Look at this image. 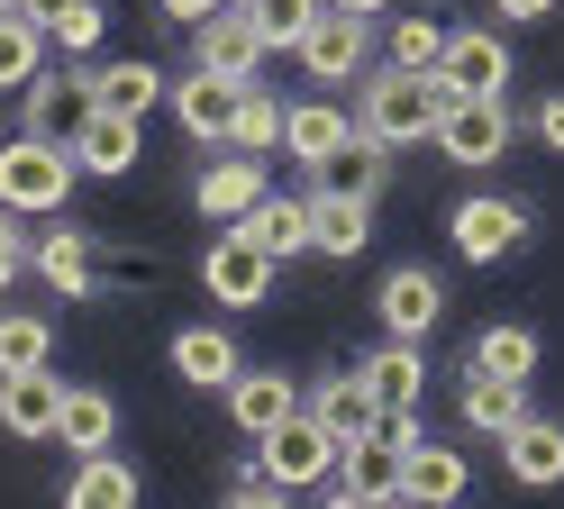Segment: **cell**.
Segmentation results:
<instances>
[{
  "mask_svg": "<svg viewBox=\"0 0 564 509\" xmlns=\"http://www.w3.org/2000/svg\"><path fill=\"white\" fill-rule=\"evenodd\" d=\"M474 491V464L465 455H455V446H437V436H419V446H410V483H401V500H465Z\"/></svg>",
  "mask_w": 564,
  "mask_h": 509,
  "instance_id": "cell-26",
  "label": "cell"
},
{
  "mask_svg": "<svg viewBox=\"0 0 564 509\" xmlns=\"http://www.w3.org/2000/svg\"><path fill=\"white\" fill-rule=\"evenodd\" d=\"M474 364H482V373L528 382V373H538V327H482V337H474Z\"/></svg>",
  "mask_w": 564,
  "mask_h": 509,
  "instance_id": "cell-34",
  "label": "cell"
},
{
  "mask_svg": "<svg viewBox=\"0 0 564 509\" xmlns=\"http://www.w3.org/2000/svg\"><path fill=\"white\" fill-rule=\"evenodd\" d=\"M246 19L264 28V46H273V55H292V46H301V28L319 19V0H246Z\"/></svg>",
  "mask_w": 564,
  "mask_h": 509,
  "instance_id": "cell-36",
  "label": "cell"
},
{
  "mask_svg": "<svg viewBox=\"0 0 564 509\" xmlns=\"http://www.w3.org/2000/svg\"><path fill=\"white\" fill-rule=\"evenodd\" d=\"M209 10H228V0H164V19H173V28H200Z\"/></svg>",
  "mask_w": 564,
  "mask_h": 509,
  "instance_id": "cell-41",
  "label": "cell"
},
{
  "mask_svg": "<svg viewBox=\"0 0 564 509\" xmlns=\"http://www.w3.org/2000/svg\"><path fill=\"white\" fill-rule=\"evenodd\" d=\"M137 155H147V145H137V119H128V109H91V128L74 137V164H83V173H110V182H119Z\"/></svg>",
  "mask_w": 564,
  "mask_h": 509,
  "instance_id": "cell-27",
  "label": "cell"
},
{
  "mask_svg": "<svg viewBox=\"0 0 564 509\" xmlns=\"http://www.w3.org/2000/svg\"><path fill=\"white\" fill-rule=\"evenodd\" d=\"M437 55H446V28H437L429 10L392 28V64H410V73H437Z\"/></svg>",
  "mask_w": 564,
  "mask_h": 509,
  "instance_id": "cell-37",
  "label": "cell"
},
{
  "mask_svg": "<svg viewBox=\"0 0 564 509\" xmlns=\"http://www.w3.org/2000/svg\"><path fill=\"white\" fill-rule=\"evenodd\" d=\"M455 91L437 83V73H410V64H382L365 73V109H356V128L382 137V145H419V137H437V109Z\"/></svg>",
  "mask_w": 564,
  "mask_h": 509,
  "instance_id": "cell-1",
  "label": "cell"
},
{
  "mask_svg": "<svg viewBox=\"0 0 564 509\" xmlns=\"http://www.w3.org/2000/svg\"><path fill=\"white\" fill-rule=\"evenodd\" d=\"M74 145H55L37 128H19L10 145H0V201H10L19 218H64V201H74Z\"/></svg>",
  "mask_w": 564,
  "mask_h": 509,
  "instance_id": "cell-2",
  "label": "cell"
},
{
  "mask_svg": "<svg viewBox=\"0 0 564 509\" xmlns=\"http://www.w3.org/2000/svg\"><path fill=\"white\" fill-rule=\"evenodd\" d=\"M173 373H183L192 391H228L246 373V355H237L228 327H183V337H173Z\"/></svg>",
  "mask_w": 564,
  "mask_h": 509,
  "instance_id": "cell-24",
  "label": "cell"
},
{
  "mask_svg": "<svg viewBox=\"0 0 564 509\" xmlns=\"http://www.w3.org/2000/svg\"><path fill=\"white\" fill-rule=\"evenodd\" d=\"M164 100H173V119H183V137H192V145H228V137H237V100H246V83H237V73L192 64Z\"/></svg>",
  "mask_w": 564,
  "mask_h": 509,
  "instance_id": "cell-8",
  "label": "cell"
},
{
  "mask_svg": "<svg viewBox=\"0 0 564 509\" xmlns=\"http://www.w3.org/2000/svg\"><path fill=\"white\" fill-rule=\"evenodd\" d=\"M91 91H100V109H128V119H147V109H155L173 83H164L147 55H119V64H91Z\"/></svg>",
  "mask_w": 564,
  "mask_h": 509,
  "instance_id": "cell-29",
  "label": "cell"
},
{
  "mask_svg": "<svg viewBox=\"0 0 564 509\" xmlns=\"http://www.w3.org/2000/svg\"><path fill=\"white\" fill-rule=\"evenodd\" d=\"M19 273H28V228H19V209L0 201V291H10Z\"/></svg>",
  "mask_w": 564,
  "mask_h": 509,
  "instance_id": "cell-39",
  "label": "cell"
},
{
  "mask_svg": "<svg viewBox=\"0 0 564 509\" xmlns=\"http://www.w3.org/2000/svg\"><path fill=\"white\" fill-rule=\"evenodd\" d=\"M91 109H100L91 64H83V73H37V83H28V128L55 137V145H74V137L91 128Z\"/></svg>",
  "mask_w": 564,
  "mask_h": 509,
  "instance_id": "cell-11",
  "label": "cell"
},
{
  "mask_svg": "<svg viewBox=\"0 0 564 509\" xmlns=\"http://www.w3.org/2000/svg\"><path fill=\"white\" fill-rule=\"evenodd\" d=\"M37 364H55V318L0 310V373H37Z\"/></svg>",
  "mask_w": 564,
  "mask_h": 509,
  "instance_id": "cell-33",
  "label": "cell"
},
{
  "mask_svg": "<svg viewBox=\"0 0 564 509\" xmlns=\"http://www.w3.org/2000/svg\"><path fill=\"white\" fill-rule=\"evenodd\" d=\"M328 10H356V19H373V10H392V0H328Z\"/></svg>",
  "mask_w": 564,
  "mask_h": 509,
  "instance_id": "cell-44",
  "label": "cell"
},
{
  "mask_svg": "<svg viewBox=\"0 0 564 509\" xmlns=\"http://www.w3.org/2000/svg\"><path fill=\"white\" fill-rule=\"evenodd\" d=\"M292 410H301V382H292V373H237V382H228V419H237L246 446H256V436H273Z\"/></svg>",
  "mask_w": 564,
  "mask_h": 509,
  "instance_id": "cell-19",
  "label": "cell"
},
{
  "mask_svg": "<svg viewBox=\"0 0 564 509\" xmlns=\"http://www.w3.org/2000/svg\"><path fill=\"white\" fill-rule=\"evenodd\" d=\"M264 192H273V182H264V155H219V164H200V182H192L200 218H219V228H228V218H246Z\"/></svg>",
  "mask_w": 564,
  "mask_h": 509,
  "instance_id": "cell-16",
  "label": "cell"
},
{
  "mask_svg": "<svg viewBox=\"0 0 564 509\" xmlns=\"http://www.w3.org/2000/svg\"><path fill=\"white\" fill-rule=\"evenodd\" d=\"M310 410L337 427V446H356V436H382V419H392V410H382V391H373L365 373H328L319 391H310Z\"/></svg>",
  "mask_w": 564,
  "mask_h": 509,
  "instance_id": "cell-20",
  "label": "cell"
},
{
  "mask_svg": "<svg viewBox=\"0 0 564 509\" xmlns=\"http://www.w3.org/2000/svg\"><path fill=\"white\" fill-rule=\"evenodd\" d=\"M19 10H28V19H37V28H55V10H64V0H19Z\"/></svg>",
  "mask_w": 564,
  "mask_h": 509,
  "instance_id": "cell-43",
  "label": "cell"
},
{
  "mask_svg": "<svg viewBox=\"0 0 564 509\" xmlns=\"http://www.w3.org/2000/svg\"><path fill=\"white\" fill-rule=\"evenodd\" d=\"M110 436H119V400L91 391V382H64V400H55V436H46V446H64V455H100Z\"/></svg>",
  "mask_w": 564,
  "mask_h": 509,
  "instance_id": "cell-17",
  "label": "cell"
},
{
  "mask_svg": "<svg viewBox=\"0 0 564 509\" xmlns=\"http://www.w3.org/2000/svg\"><path fill=\"white\" fill-rule=\"evenodd\" d=\"M200 291H209V301H228V310H264L273 301V254L256 237L219 228V237L200 246Z\"/></svg>",
  "mask_w": 564,
  "mask_h": 509,
  "instance_id": "cell-5",
  "label": "cell"
},
{
  "mask_svg": "<svg viewBox=\"0 0 564 509\" xmlns=\"http://www.w3.org/2000/svg\"><path fill=\"white\" fill-rule=\"evenodd\" d=\"M401 483H410V455L392 436H356V446H337V473L319 491L346 500V509H382V500H401Z\"/></svg>",
  "mask_w": 564,
  "mask_h": 509,
  "instance_id": "cell-7",
  "label": "cell"
},
{
  "mask_svg": "<svg viewBox=\"0 0 564 509\" xmlns=\"http://www.w3.org/2000/svg\"><path fill=\"white\" fill-rule=\"evenodd\" d=\"M538 137L555 145V155H564V91H555V100H538Z\"/></svg>",
  "mask_w": 564,
  "mask_h": 509,
  "instance_id": "cell-40",
  "label": "cell"
},
{
  "mask_svg": "<svg viewBox=\"0 0 564 509\" xmlns=\"http://www.w3.org/2000/svg\"><path fill=\"white\" fill-rule=\"evenodd\" d=\"M346 137H356V128H346L337 100H292V119H282V155H292V164H319V155H337Z\"/></svg>",
  "mask_w": 564,
  "mask_h": 509,
  "instance_id": "cell-28",
  "label": "cell"
},
{
  "mask_svg": "<svg viewBox=\"0 0 564 509\" xmlns=\"http://www.w3.org/2000/svg\"><path fill=\"white\" fill-rule=\"evenodd\" d=\"M301 73H310V83H356V73L373 64V19H356V10H328V0H319V19H310L301 28Z\"/></svg>",
  "mask_w": 564,
  "mask_h": 509,
  "instance_id": "cell-6",
  "label": "cell"
},
{
  "mask_svg": "<svg viewBox=\"0 0 564 509\" xmlns=\"http://www.w3.org/2000/svg\"><path fill=\"white\" fill-rule=\"evenodd\" d=\"M373 246V201H346V192H310V254H365Z\"/></svg>",
  "mask_w": 564,
  "mask_h": 509,
  "instance_id": "cell-23",
  "label": "cell"
},
{
  "mask_svg": "<svg viewBox=\"0 0 564 509\" xmlns=\"http://www.w3.org/2000/svg\"><path fill=\"white\" fill-rule=\"evenodd\" d=\"M282 119H292V109H282L264 83H246V100H237V155H264V145H282Z\"/></svg>",
  "mask_w": 564,
  "mask_h": 509,
  "instance_id": "cell-35",
  "label": "cell"
},
{
  "mask_svg": "<svg viewBox=\"0 0 564 509\" xmlns=\"http://www.w3.org/2000/svg\"><path fill=\"white\" fill-rule=\"evenodd\" d=\"M382 173H392V145L356 128V137L337 145V155H319V164H310V192H346V201H373V192H382Z\"/></svg>",
  "mask_w": 564,
  "mask_h": 509,
  "instance_id": "cell-18",
  "label": "cell"
},
{
  "mask_svg": "<svg viewBox=\"0 0 564 509\" xmlns=\"http://www.w3.org/2000/svg\"><path fill=\"white\" fill-rule=\"evenodd\" d=\"M501 464H510V483H528V491H555L564 483V419H538V410H519L501 436Z\"/></svg>",
  "mask_w": 564,
  "mask_h": 509,
  "instance_id": "cell-10",
  "label": "cell"
},
{
  "mask_svg": "<svg viewBox=\"0 0 564 509\" xmlns=\"http://www.w3.org/2000/svg\"><path fill=\"white\" fill-rule=\"evenodd\" d=\"M192 36H200V64H209V73H237V83H256V73H264V55H273V46H264V28L246 19V0L209 10Z\"/></svg>",
  "mask_w": 564,
  "mask_h": 509,
  "instance_id": "cell-12",
  "label": "cell"
},
{
  "mask_svg": "<svg viewBox=\"0 0 564 509\" xmlns=\"http://www.w3.org/2000/svg\"><path fill=\"white\" fill-rule=\"evenodd\" d=\"M64 500L74 509H128L137 500V473L100 446V455H74V483H64Z\"/></svg>",
  "mask_w": 564,
  "mask_h": 509,
  "instance_id": "cell-31",
  "label": "cell"
},
{
  "mask_svg": "<svg viewBox=\"0 0 564 509\" xmlns=\"http://www.w3.org/2000/svg\"><path fill=\"white\" fill-rule=\"evenodd\" d=\"M0 10H19V0H0Z\"/></svg>",
  "mask_w": 564,
  "mask_h": 509,
  "instance_id": "cell-45",
  "label": "cell"
},
{
  "mask_svg": "<svg viewBox=\"0 0 564 509\" xmlns=\"http://www.w3.org/2000/svg\"><path fill=\"white\" fill-rule=\"evenodd\" d=\"M256 455H264V473H273L282 491H319L328 473H337V427H328V419L301 400V410L282 419L273 436H256Z\"/></svg>",
  "mask_w": 564,
  "mask_h": 509,
  "instance_id": "cell-3",
  "label": "cell"
},
{
  "mask_svg": "<svg viewBox=\"0 0 564 509\" xmlns=\"http://www.w3.org/2000/svg\"><path fill=\"white\" fill-rule=\"evenodd\" d=\"M446 237H455V254L465 264H501V254H519L528 246V209L519 201H455V218H446Z\"/></svg>",
  "mask_w": 564,
  "mask_h": 509,
  "instance_id": "cell-9",
  "label": "cell"
},
{
  "mask_svg": "<svg viewBox=\"0 0 564 509\" xmlns=\"http://www.w3.org/2000/svg\"><path fill=\"white\" fill-rule=\"evenodd\" d=\"M55 364H37V373H0V436H19V446H46L55 436Z\"/></svg>",
  "mask_w": 564,
  "mask_h": 509,
  "instance_id": "cell-14",
  "label": "cell"
},
{
  "mask_svg": "<svg viewBox=\"0 0 564 509\" xmlns=\"http://www.w3.org/2000/svg\"><path fill=\"white\" fill-rule=\"evenodd\" d=\"M437 155L446 164H501L510 155V100L501 91H455L446 109H437Z\"/></svg>",
  "mask_w": 564,
  "mask_h": 509,
  "instance_id": "cell-4",
  "label": "cell"
},
{
  "mask_svg": "<svg viewBox=\"0 0 564 509\" xmlns=\"http://www.w3.org/2000/svg\"><path fill=\"white\" fill-rule=\"evenodd\" d=\"M28 273H37L55 301H91V237L83 228H46L28 246Z\"/></svg>",
  "mask_w": 564,
  "mask_h": 509,
  "instance_id": "cell-22",
  "label": "cell"
},
{
  "mask_svg": "<svg viewBox=\"0 0 564 509\" xmlns=\"http://www.w3.org/2000/svg\"><path fill=\"white\" fill-rule=\"evenodd\" d=\"M382 327H392V337H429L437 327V310H446V291H437V273L429 264H401V273H382Z\"/></svg>",
  "mask_w": 564,
  "mask_h": 509,
  "instance_id": "cell-21",
  "label": "cell"
},
{
  "mask_svg": "<svg viewBox=\"0 0 564 509\" xmlns=\"http://www.w3.org/2000/svg\"><path fill=\"white\" fill-rule=\"evenodd\" d=\"M437 83H446V91H510V46H501L491 28H446Z\"/></svg>",
  "mask_w": 564,
  "mask_h": 509,
  "instance_id": "cell-13",
  "label": "cell"
},
{
  "mask_svg": "<svg viewBox=\"0 0 564 509\" xmlns=\"http://www.w3.org/2000/svg\"><path fill=\"white\" fill-rule=\"evenodd\" d=\"M228 500H237V509H273V500H292V491H282L273 473H264V455H256V464H237V473H228Z\"/></svg>",
  "mask_w": 564,
  "mask_h": 509,
  "instance_id": "cell-38",
  "label": "cell"
},
{
  "mask_svg": "<svg viewBox=\"0 0 564 509\" xmlns=\"http://www.w3.org/2000/svg\"><path fill=\"white\" fill-rule=\"evenodd\" d=\"M519 410H528V382H510V373H482V364H465V427H474V436H501Z\"/></svg>",
  "mask_w": 564,
  "mask_h": 509,
  "instance_id": "cell-30",
  "label": "cell"
},
{
  "mask_svg": "<svg viewBox=\"0 0 564 509\" xmlns=\"http://www.w3.org/2000/svg\"><path fill=\"white\" fill-rule=\"evenodd\" d=\"M491 10H501V19H546L555 0H491Z\"/></svg>",
  "mask_w": 564,
  "mask_h": 509,
  "instance_id": "cell-42",
  "label": "cell"
},
{
  "mask_svg": "<svg viewBox=\"0 0 564 509\" xmlns=\"http://www.w3.org/2000/svg\"><path fill=\"white\" fill-rule=\"evenodd\" d=\"M46 73V28L28 10H0V91H28Z\"/></svg>",
  "mask_w": 564,
  "mask_h": 509,
  "instance_id": "cell-32",
  "label": "cell"
},
{
  "mask_svg": "<svg viewBox=\"0 0 564 509\" xmlns=\"http://www.w3.org/2000/svg\"><path fill=\"white\" fill-rule=\"evenodd\" d=\"M356 373L382 391V410H419V391H429V364H419V337H392V346H373Z\"/></svg>",
  "mask_w": 564,
  "mask_h": 509,
  "instance_id": "cell-25",
  "label": "cell"
},
{
  "mask_svg": "<svg viewBox=\"0 0 564 509\" xmlns=\"http://www.w3.org/2000/svg\"><path fill=\"white\" fill-rule=\"evenodd\" d=\"M237 237H256L273 264H292V254H310V192H264L246 218H228Z\"/></svg>",
  "mask_w": 564,
  "mask_h": 509,
  "instance_id": "cell-15",
  "label": "cell"
}]
</instances>
